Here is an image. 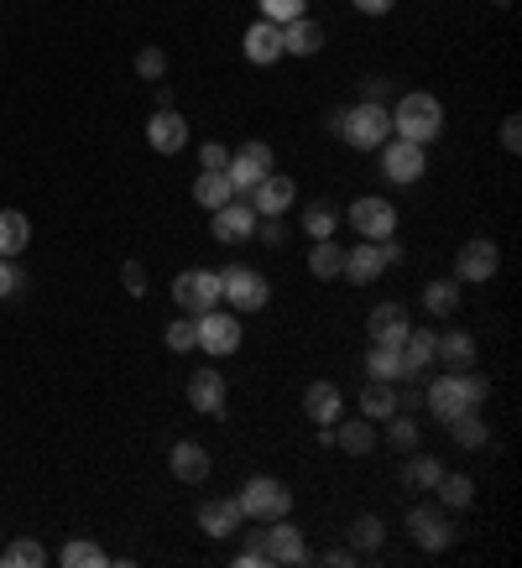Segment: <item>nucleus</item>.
Segmentation results:
<instances>
[{
	"instance_id": "f257e3e1",
	"label": "nucleus",
	"mask_w": 522,
	"mask_h": 568,
	"mask_svg": "<svg viewBox=\"0 0 522 568\" xmlns=\"http://www.w3.org/2000/svg\"><path fill=\"white\" fill-rule=\"evenodd\" d=\"M324 131L340 136L345 146H356V152H381V142H392V110L377 99H360L351 110H330Z\"/></svg>"
},
{
	"instance_id": "f03ea898",
	"label": "nucleus",
	"mask_w": 522,
	"mask_h": 568,
	"mask_svg": "<svg viewBox=\"0 0 522 568\" xmlns=\"http://www.w3.org/2000/svg\"><path fill=\"white\" fill-rule=\"evenodd\" d=\"M491 402V380L475 376V371H450V376H434L424 391V407L439 418V423H450L460 412H481V407Z\"/></svg>"
},
{
	"instance_id": "7ed1b4c3",
	"label": "nucleus",
	"mask_w": 522,
	"mask_h": 568,
	"mask_svg": "<svg viewBox=\"0 0 522 568\" xmlns=\"http://www.w3.org/2000/svg\"><path fill=\"white\" fill-rule=\"evenodd\" d=\"M392 136H403V142H439L444 136V105L439 95H424V89H413L392 105Z\"/></svg>"
},
{
	"instance_id": "20e7f679",
	"label": "nucleus",
	"mask_w": 522,
	"mask_h": 568,
	"mask_svg": "<svg viewBox=\"0 0 522 568\" xmlns=\"http://www.w3.org/2000/svg\"><path fill=\"white\" fill-rule=\"evenodd\" d=\"M220 303L246 318V313H261L266 303H272V287H266L261 271H251V266H240V261H236V266H225V271H220Z\"/></svg>"
},
{
	"instance_id": "39448f33",
	"label": "nucleus",
	"mask_w": 522,
	"mask_h": 568,
	"mask_svg": "<svg viewBox=\"0 0 522 568\" xmlns=\"http://www.w3.org/2000/svg\"><path fill=\"white\" fill-rule=\"evenodd\" d=\"M240 517L246 521H277L293 511V491H287L277 474H251L246 485H240Z\"/></svg>"
},
{
	"instance_id": "423d86ee",
	"label": "nucleus",
	"mask_w": 522,
	"mask_h": 568,
	"mask_svg": "<svg viewBox=\"0 0 522 568\" xmlns=\"http://www.w3.org/2000/svg\"><path fill=\"white\" fill-rule=\"evenodd\" d=\"M257 547L266 553V564H287V568H298V564H309V558H313L309 537H304V532H298L287 517L261 521V527H257Z\"/></svg>"
},
{
	"instance_id": "0eeeda50",
	"label": "nucleus",
	"mask_w": 522,
	"mask_h": 568,
	"mask_svg": "<svg viewBox=\"0 0 522 568\" xmlns=\"http://www.w3.org/2000/svg\"><path fill=\"white\" fill-rule=\"evenodd\" d=\"M377 157H381V178H387V183H398V189H407V183H424V172H428V146L392 136V142H381Z\"/></svg>"
},
{
	"instance_id": "6e6552de",
	"label": "nucleus",
	"mask_w": 522,
	"mask_h": 568,
	"mask_svg": "<svg viewBox=\"0 0 522 568\" xmlns=\"http://www.w3.org/2000/svg\"><path fill=\"white\" fill-rule=\"evenodd\" d=\"M173 303H178V313H189V318L220 309V271H204V266L178 271L173 277Z\"/></svg>"
},
{
	"instance_id": "1a4fd4ad",
	"label": "nucleus",
	"mask_w": 522,
	"mask_h": 568,
	"mask_svg": "<svg viewBox=\"0 0 522 568\" xmlns=\"http://www.w3.org/2000/svg\"><path fill=\"white\" fill-rule=\"evenodd\" d=\"M407 532H413V543L424 547V553H450L454 547V521L439 500L413 506V511H407Z\"/></svg>"
},
{
	"instance_id": "9d476101",
	"label": "nucleus",
	"mask_w": 522,
	"mask_h": 568,
	"mask_svg": "<svg viewBox=\"0 0 522 568\" xmlns=\"http://www.w3.org/2000/svg\"><path fill=\"white\" fill-rule=\"evenodd\" d=\"M351 219V230L360 240H392L398 235V209H392V198H381V193H360L356 204L345 209Z\"/></svg>"
},
{
	"instance_id": "9b49d317",
	"label": "nucleus",
	"mask_w": 522,
	"mask_h": 568,
	"mask_svg": "<svg viewBox=\"0 0 522 568\" xmlns=\"http://www.w3.org/2000/svg\"><path fill=\"white\" fill-rule=\"evenodd\" d=\"M272 167H277V157H272L266 142H240V152H230V162H225V178H230L236 198H246Z\"/></svg>"
},
{
	"instance_id": "f8f14e48",
	"label": "nucleus",
	"mask_w": 522,
	"mask_h": 568,
	"mask_svg": "<svg viewBox=\"0 0 522 568\" xmlns=\"http://www.w3.org/2000/svg\"><path fill=\"white\" fill-rule=\"evenodd\" d=\"M199 350L214 355V360L236 355V350H240V313H230V309L199 313Z\"/></svg>"
},
{
	"instance_id": "ddd939ff",
	"label": "nucleus",
	"mask_w": 522,
	"mask_h": 568,
	"mask_svg": "<svg viewBox=\"0 0 522 568\" xmlns=\"http://www.w3.org/2000/svg\"><path fill=\"white\" fill-rule=\"evenodd\" d=\"M257 225H261V214L251 209V198H230L225 209L210 214V235L220 240V245H246V240H257Z\"/></svg>"
},
{
	"instance_id": "4468645a",
	"label": "nucleus",
	"mask_w": 522,
	"mask_h": 568,
	"mask_svg": "<svg viewBox=\"0 0 522 568\" xmlns=\"http://www.w3.org/2000/svg\"><path fill=\"white\" fill-rule=\"evenodd\" d=\"M497 271H501L497 240L475 235V240H465V245L454 251V282H491Z\"/></svg>"
},
{
	"instance_id": "2eb2a0df",
	"label": "nucleus",
	"mask_w": 522,
	"mask_h": 568,
	"mask_svg": "<svg viewBox=\"0 0 522 568\" xmlns=\"http://www.w3.org/2000/svg\"><path fill=\"white\" fill-rule=\"evenodd\" d=\"M246 198H251V209H257L261 219H283V214L298 204V183H293L287 172H277V167H272V172H266V178H261V183L246 193Z\"/></svg>"
},
{
	"instance_id": "dca6fc26",
	"label": "nucleus",
	"mask_w": 522,
	"mask_h": 568,
	"mask_svg": "<svg viewBox=\"0 0 522 568\" xmlns=\"http://www.w3.org/2000/svg\"><path fill=\"white\" fill-rule=\"evenodd\" d=\"M146 146L157 157H178L189 146V120L178 116V110H152V120H146Z\"/></svg>"
},
{
	"instance_id": "f3484780",
	"label": "nucleus",
	"mask_w": 522,
	"mask_h": 568,
	"mask_svg": "<svg viewBox=\"0 0 522 568\" xmlns=\"http://www.w3.org/2000/svg\"><path fill=\"white\" fill-rule=\"evenodd\" d=\"M167 470H173V480H183V485H204L210 480V449L204 444H193V438H178L173 444V454H167Z\"/></svg>"
},
{
	"instance_id": "a211bd4d",
	"label": "nucleus",
	"mask_w": 522,
	"mask_h": 568,
	"mask_svg": "<svg viewBox=\"0 0 522 568\" xmlns=\"http://www.w3.org/2000/svg\"><path fill=\"white\" fill-rule=\"evenodd\" d=\"M240 521H246V517H240V500L236 496H220V500H204V506H199V532L214 537V543L236 537Z\"/></svg>"
},
{
	"instance_id": "6ab92c4d",
	"label": "nucleus",
	"mask_w": 522,
	"mask_h": 568,
	"mask_svg": "<svg viewBox=\"0 0 522 568\" xmlns=\"http://www.w3.org/2000/svg\"><path fill=\"white\" fill-rule=\"evenodd\" d=\"M240 52H246V63H257V69H272V63L283 58V26L251 22V26H246V37H240Z\"/></svg>"
},
{
	"instance_id": "aec40b11",
	"label": "nucleus",
	"mask_w": 522,
	"mask_h": 568,
	"mask_svg": "<svg viewBox=\"0 0 522 568\" xmlns=\"http://www.w3.org/2000/svg\"><path fill=\"white\" fill-rule=\"evenodd\" d=\"M340 412H345V391H340L334 380H313L309 391H304V418H309L313 427H334Z\"/></svg>"
},
{
	"instance_id": "412c9836",
	"label": "nucleus",
	"mask_w": 522,
	"mask_h": 568,
	"mask_svg": "<svg viewBox=\"0 0 522 568\" xmlns=\"http://www.w3.org/2000/svg\"><path fill=\"white\" fill-rule=\"evenodd\" d=\"M398 350H403L407 380H413V376H424V371H434V365H439V355H434V350H439V334L418 329V324H413V329L403 334V345H398Z\"/></svg>"
},
{
	"instance_id": "4be33fe9",
	"label": "nucleus",
	"mask_w": 522,
	"mask_h": 568,
	"mask_svg": "<svg viewBox=\"0 0 522 568\" xmlns=\"http://www.w3.org/2000/svg\"><path fill=\"white\" fill-rule=\"evenodd\" d=\"M407 329H413V318H407L403 303H377V309H371V318H366L371 345H403Z\"/></svg>"
},
{
	"instance_id": "5701e85b",
	"label": "nucleus",
	"mask_w": 522,
	"mask_h": 568,
	"mask_svg": "<svg viewBox=\"0 0 522 568\" xmlns=\"http://www.w3.org/2000/svg\"><path fill=\"white\" fill-rule=\"evenodd\" d=\"M225 397H230V386H225L220 371H199V376H189V407L193 412L220 418V412H225Z\"/></svg>"
},
{
	"instance_id": "b1692460",
	"label": "nucleus",
	"mask_w": 522,
	"mask_h": 568,
	"mask_svg": "<svg viewBox=\"0 0 522 568\" xmlns=\"http://www.w3.org/2000/svg\"><path fill=\"white\" fill-rule=\"evenodd\" d=\"M387 271V261H381V251H377V240H360L356 251H345V266H340V277L351 287H371Z\"/></svg>"
},
{
	"instance_id": "393cba45",
	"label": "nucleus",
	"mask_w": 522,
	"mask_h": 568,
	"mask_svg": "<svg viewBox=\"0 0 522 568\" xmlns=\"http://www.w3.org/2000/svg\"><path fill=\"white\" fill-rule=\"evenodd\" d=\"M334 449L351 454V459H366V454L377 449V427H371V418H340V423H334Z\"/></svg>"
},
{
	"instance_id": "a878e982",
	"label": "nucleus",
	"mask_w": 522,
	"mask_h": 568,
	"mask_svg": "<svg viewBox=\"0 0 522 568\" xmlns=\"http://www.w3.org/2000/svg\"><path fill=\"white\" fill-rule=\"evenodd\" d=\"M313 52H324V26L313 22V16L287 22L283 26V58H313Z\"/></svg>"
},
{
	"instance_id": "bb28decb",
	"label": "nucleus",
	"mask_w": 522,
	"mask_h": 568,
	"mask_svg": "<svg viewBox=\"0 0 522 568\" xmlns=\"http://www.w3.org/2000/svg\"><path fill=\"white\" fill-rule=\"evenodd\" d=\"M439 365L444 371H475V355H481V345H475V334L465 329H450V334H439Z\"/></svg>"
},
{
	"instance_id": "cd10ccee",
	"label": "nucleus",
	"mask_w": 522,
	"mask_h": 568,
	"mask_svg": "<svg viewBox=\"0 0 522 568\" xmlns=\"http://www.w3.org/2000/svg\"><path fill=\"white\" fill-rule=\"evenodd\" d=\"M230 198H236L230 178H225V172H210V167H199V178H193V204L214 214V209H225Z\"/></svg>"
},
{
	"instance_id": "c85d7f7f",
	"label": "nucleus",
	"mask_w": 522,
	"mask_h": 568,
	"mask_svg": "<svg viewBox=\"0 0 522 568\" xmlns=\"http://www.w3.org/2000/svg\"><path fill=\"white\" fill-rule=\"evenodd\" d=\"M32 245V219L22 209H0V256L16 261Z\"/></svg>"
},
{
	"instance_id": "c756f323",
	"label": "nucleus",
	"mask_w": 522,
	"mask_h": 568,
	"mask_svg": "<svg viewBox=\"0 0 522 568\" xmlns=\"http://www.w3.org/2000/svg\"><path fill=\"white\" fill-rule=\"evenodd\" d=\"M392 412H398V386H392V380H366V386H360V418L387 423Z\"/></svg>"
},
{
	"instance_id": "7c9ffc66",
	"label": "nucleus",
	"mask_w": 522,
	"mask_h": 568,
	"mask_svg": "<svg viewBox=\"0 0 522 568\" xmlns=\"http://www.w3.org/2000/svg\"><path fill=\"white\" fill-rule=\"evenodd\" d=\"M450 438L454 444H460V449H486V444H491V423H486V418H481V412H460V418H450Z\"/></svg>"
},
{
	"instance_id": "2f4dec72",
	"label": "nucleus",
	"mask_w": 522,
	"mask_h": 568,
	"mask_svg": "<svg viewBox=\"0 0 522 568\" xmlns=\"http://www.w3.org/2000/svg\"><path fill=\"white\" fill-rule=\"evenodd\" d=\"M366 376L371 380H407V365H403V350L398 345H371V355H366Z\"/></svg>"
},
{
	"instance_id": "473e14b6",
	"label": "nucleus",
	"mask_w": 522,
	"mask_h": 568,
	"mask_svg": "<svg viewBox=\"0 0 522 568\" xmlns=\"http://www.w3.org/2000/svg\"><path fill=\"white\" fill-rule=\"evenodd\" d=\"M434 496H439V506H444V511H465V506H471L475 500V480L471 474H439V485H434Z\"/></svg>"
},
{
	"instance_id": "72a5a7b5",
	"label": "nucleus",
	"mask_w": 522,
	"mask_h": 568,
	"mask_svg": "<svg viewBox=\"0 0 522 568\" xmlns=\"http://www.w3.org/2000/svg\"><path fill=\"white\" fill-rule=\"evenodd\" d=\"M58 564L63 568H110V553L99 543H90V537H73V543L58 547Z\"/></svg>"
},
{
	"instance_id": "f704fd0d",
	"label": "nucleus",
	"mask_w": 522,
	"mask_h": 568,
	"mask_svg": "<svg viewBox=\"0 0 522 568\" xmlns=\"http://www.w3.org/2000/svg\"><path fill=\"white\" fill-rule=\"evenodd\" d=\"M340 266H345V245H334V240H313L309 277H319V282H334V277H340Z\"/></svg>"
},
{
	"instance_id": "c9c22d12",
	"label": "nucleus",
	"mask_w": 522,
	"mask_h": 568,
	"mask_svg": "<svg viewBox=\"0 0 522 568\" xmlns=\"http://www.w3.org/2000/svg\"><path fill=\"white\" fill-rule=\"evenodd\" d=\"M340 219H345V214L334 209L330 198H319V204H309V209H304V235H309V240H334Z\"/></svg>"
},
{
	"instance_id": "e433bc0d",
	"label": "nucleus",
	"mask_w": 522,
	"mask_h": 568,
	"mask_svg": "<svg viewBox=\"0 0 522 568\" xmlns=\"http://www.w3.org/2000/svg\"><path fill=\"white\" fill-rule=\"evenodd\" d=\"M439 474H444V464H439V459H428V454L403 459V485H407V491H434V485H439Z\"/></svg>"
},
{
	"instance_id": "4c0bfd02",
	"label": "nucleus",
	"mask_w": 522,
	"mask_h": 568,
	"mask_svg": "<svg viewBox=\"0 0 522 568\" xmlns=\"http://www.w3.org/2000/svg\"><path fill=\"white\" fill-rule=\"evenodd\" d=\"M424 309L434 313V318H450V313L460 309V282H450V277H434V282L424 287Z\"/></svg>"
},
{
	"instance_id": "58836bf2",
	"label": "nucleus",
	"mask_w": 522,
	"mask_h": 568,
	"mask_svg": "<svg viewBox=\"0 0 522 568\" xmlns=\"http://www.w3.org/2000/svg\"><path fill=\"white\" fill-rule=\"evenodd\" d=\"M381 543H387V527H381V517H356V521H351V547H356V558L377 553Z\"/></svg>"
},
{
	"instance_id": "ea45409f",
	"label": "nucleus",
	"mask_w": 522,
	"mask_h": 568,
	"mask_svg": "<svg viewBox=\"0 0 522 568\" xmlns=\"http://www.w3.org/2000/svg\"><path fill=\"white\" fill-rule=\"evenodd\" d=\"M48 564V553H43V543H32V537H16V543L0 553V568H43Z\"/></svg>"
},
{
	"instance_id": "a19ab883",
	"label": "nucleus",
	"mask_w": 522,
	"mask_h": 568,
	"mask_svg": "<svg viewBox=\"0 0 522 568\" xmlns=\"http://www.w3.org/2000/svg\"><path fill=\"white\" fill-rule=\"evenodd\" d=\"M418 438H424V427L413 423L407 412H392V418H387V444H392V449L413 454V449H418Z\"/></svg>"
},
{
	"instance_id": "79ce46f5",
	"label": "nucleus",
	"mask_w": 522,
	"mask_h": 568,
	"mask_svg": "<svg viewBox=\"0 0 522 568\" xmlns=\"http://www.w3.org/2000/svg\"><path fill=\"white\" fill-rule=\"evenodd\" d=\"M163 339H167V350H173V355H189V350H199V318H189V313H183V318H173Z\"/></svg>"
},
{
	"instance_id": "37998d69",
	"label": "nucleus",
	"mask_w": 522,
	"mask_h": 568,
	"mask_svg": "<svg viewBox=\"0 0 522 568\" xmlns=\"http://www.w3.org/2000/svg\"><path fill=\"white\" fill-rule=\"evenodd\" d=\"M261 5V22H272V26H287V22H298V16H309V0H257Z\"/></svg>"
},
{
	"instance_id": "c03bdc74",
	"label": "nucleus",
	"mask_w": 522,
	"mask_h": 568,
	"mask_svg": "<svg viewBox=\"0 0 522 568\" xmlns=\"http://www.w3.org/2000/svg\"><path fill=\"white\" fill-rule=\"evenodd\" d=\"M137 73H142L146 84H157V78L167 73V52L163 48H142L137 52Z\"/></svg>"
},
{
	"instance_id": "a18cd8bd",
	"label": "nucleus",
	"mask_w": 522,
	"mask_h": 568,
	"mask_svg": "<svg viewBox=\"0 0 522 568\" xmlns=\"http://www.w3.org/2000/svg\"><path fill=\"white\" fill-rule=\"evenodd\" d=\"M120 282H126L131 298H146V266L142 261H126V266H120Z\"/></svg>"
},
{
	"instance_id": "49530a36",
	"label": "nucleus",
	"mask_w": 522,
	"mask_h": 568,
	"mask_svg": "<svg viewBox=\"0 0 522 568\" xmlns=\"http://www.w3.org/2000/svg\"><path fill=\"white\" fill-rule=\"evenodd\" d=\"M22 266H16V261H5L0 256V303H5V298H11V292H22Z\"/></svg>"
},
{
	"instance_id": "de8ad7c7",
	"label": "nucleus",
	"mask_w": 522,
	"mask_h": 568,
	"mask_svg": "<svg viewBox=\"0 0 522 568\" xmlns=\"http://www.w3.org/2000/svg\"><path fill=\"white\" fill-rule=\"evenodd\" d=\"M199 162L210 167V172H225V162H230V146H220V142H204V146H199Z\"/></svg>"
},
{
	"instance_id": "09e8293b",
	"label": "nucleus",
	"mask_w": 522,
	"mask_h": 568,
	"mask_svg": "<svg viewBox=\"0 0 522 568\" xmlns=\"http://www.w3.org/2000/svg\"><path fill=\"white\" fill-rule=\"evenodd\" d=\"M501 146H507L512 157L522 152V116H507V120H501Z\"/></svg>"
},
{
	"instance_id": "8fccbe9b",
	"label": "nucleus",
	"mask_w": 522,
	"mask_h": 568,
	"mask_svg": "<svg viewBox=\"0 0 522 568\" xmlns=\"http://www.w3.org/2000/svg\"><path fill=\"white\" fill-rule=\"evenodd\" d=\"M257 240H261V245H283V240H287V225H283V219H261V225H257Z\"/></svg>"
},
{
	"instance_id": "3c124183",
	"label": "nucleus",
	"mask_w": 522,
	"mask_h": 568,
	"mask_svg": "<svg viewBox=\"0 0 522 568\" xmlns=\"http://www.w3.org/2000/svg\"><path fill=\"white\" fill-rule=\"evenodd\" d=\"M351 5H356L360 16H387V11H392L398 0H351Z\"/></svg>"
},
{
	"instance_id": "603ef678",
	"label": "nucleus",
	"mask_w": 522,
	"mask_h": 568,
	"mask_svg": "<svg viewBox=\"0 0 522 568\" xmlns=\"http://www.w3.org/2000/svg\"><path fill=\"white\" fill-rule=\"evenodd\" d=\"M236 568H266V553H261V547H240Z\"/></svg>"
},
{
	"instance_id": "864d4df0",
	"label": "nucleus",
	"mask_w": 522,
	"mask_h": 568,
	"mask_svg": "<svg viewBox=\"0 0 522 568\" xmlns=\"http://www.w3.org/2000/svg\"><path fill=\"white\" fill-rule=\"evenodd\" d=\"M324 564H330V568H351V564H356V547H334V553H324Z\"/></svg>"
},
{
	"instance_id": "5fc2aeb1",
	"label": "nucleus",
	"mask_w": 522,
	"mask_h": 568,
	"mask_svg": "<svg viewBox=\"0 0 522 568\" xmlns=\"http://www.w3.org/2000/svg\"><path fill=\"white\" fill-rule=\"evenodd\" d=\"M377 251H381L387 266H398V261H403V245H398V240H377Z\"/></svg>"
},
{
	"instance_id": "6e6d98bb",
	"label": "nucleus",
	"mask_w": 522,
	"mask_h": 568,
	"mask_svg": "<svg viewBox=\"0 0 522 568\" xmlns=\"http://www.w3.org/2000/svg\"><path fill=\"white\" fill-rule=\"evenodd\" d=\"M387 95H392V84H387V78H371V84H366V99H377V105H381Z\"/></svg>"
},
{
	"instance_id": "4d7b16f0",
	"label": "nucleus",
	"mask_w": 522,
	"mask_h": 568,
	"mask_svg": "<svg viewBox=\"0 0 522 568\" xmlns=\"http://www.w3.org/2000/svg\"><path fill=\"white\" fill-rule=\"evenodd\" d=\"M152 89H157V110H173V89H167L163 78H157V84H152Z\"/></svg>"
},
{
	"instance_id": "13d9d810",
	"label": "nucleus",
	"mask_w": 522,
	"mask_h": 568,
	"mask_svg": "<svg viewBox=\"0 0 522 568\" xmlns=\"http://www.w3.org/2000/svg\"><path fill=\"white\" fill-rule=\"evenodd\" d=\"M491 5H497V11H512V0H491Z\"/></svg>"
}]
</instances>
